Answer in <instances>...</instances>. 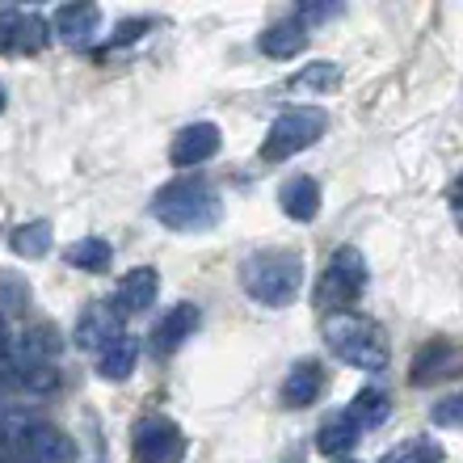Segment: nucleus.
<instances>
[{"label": "nucleus", "instance_id": "1", "mask_svg": "<svg viewBox=\"0 0 463 463\" xmlns=\"http://www.w3.org/2000/svg\"><path fill=\"white\" fill-rule=\"evenodd\" d=\"M152 220L169 232H211L223 220V198L207 177H173L152 194Z\"/></svg>", "mask_w": 463, "mask_h": 463}, {"label": "nucleus", "instance_id": "2", "mask_svg": "<svg viewBox=\"0 0 463 463\" xmlns=\"http://www.w3.org/2000/svg\"><path fill=\"white\" fill-rule=\"evenodd\" d=\"M241 287L261 307H291L304 287V257L295 249H257L241 261Z\"/></svg>", "mask_w": 463, "mask_h": 463}, {"label": "nucleus", "instance_id": "3", "mask_svg": "<svg viewBox=\"0 0 463 463\" xmlns=\"http://www.w3.org/2000/svg\"><path fill=\"white\" fill-rule=\"evenodd\" d=\"M325 345H329L333 358H342L354 371H388V337L371 317H358V312H337V317L325 320Z\"/></svg>", "mask_w": 463, "mask_h": 463}, {"label": "nucleus", "instance_id": "4", "mask_svg": "<svg viewBox=\"0 0 463 463\" xmlns=\"http://www.w3.org/2000/svg\"><path fill=\"white\" fill-rule=\"evenodd\" d=\"M325 131H329V114L320 106H291V110H282L279 118L269 122L266 139H261V160L279 165V160L299 156L312 144H320Z\"/></svg>", "mask_w": 463, "mask_h": 463}, {"label": "nucleus", "instance_id": "5", "mask_svg": "<svg viewBox=\"0 0 463 463\" xmlns=\"http://www.w3.org/2000/svg\"><path fill=\"white\" fill-rule=\"evenodd\" d=\"M363 291H366V257L358 253L354 244H342V249L329 257V266H325V274H320V282H317V304L325 307L329 317H337V312H345Z\"/></svg>", "mask_w": 463, "mask_h": 463}, {"label": "nucleus", "instance_id": "6", "mask_svg": "<svg viewBox=\"0 0 463 463\" xmlns=\"http://www.w3.org/2000/svg\"><path fill=\"white\" fill-rule=\"evenodd\" d=\"M72 459V439L63 430L34 421L22 434L0 442V463H68Z\"/></svg>", "mask_w": 463, "mask_h": 463}, {"label": "nucleus", "instance_id": "7", "mask_svg": "<svg viewBox=\"0 0 463 463\" xmlns=\"http://www.w3.org/2000/svg\"><path fill=\"white\" fill-rule=\"evenodd\" d=\"M131 451H135V463H182L185 434L169 417H144L131 430Z\"/></svg>", "mask_w": 463, "mask_h": 463}, {"label": "nucleus", "instance_id": "8", "mask_svg": "<svg viewBox=\"0 0 463 463\" xmlns=\"http://www.w3.org/2000/svg\"><path fill=\"white\" fill-rule=\"evenodd\" d=\"M220 127L215 122H190L182 131L173 135V147H169V160L177 169H198V165H207L215 152H220Z\"/></svg>", "mask_w": 463, "mask_h": 463}, {"label": "nucleus", "instance_id": "9", "mask_svg": "<svg viewBox=\"0 0 463 463\" xmlns=\"http://www.w3.org/2000/svg\"><path fill=\"white\" fill-rule=\"evenodd\" d=\"M198 325H203V307L190 304V299L173 304L169 312L152 325V350L156 354H177L198 333Z\"/></svg>", "mask_w": 463, "mask_h": 463}, {"label": "nucleus", "instance_id": "10", "mask_svg": "<svg viewBox=\"0 0 463 463\" xmlns=\"http://www.w3.org/2000/svg\"><path fill=\"white\" fill-rule=\"evenodd\" d=\"M156 291H160V274L152 266H135L122 274L118 291H114L110 307L118 312V317H139V312H147V307L156 304Z\"/></svg>", "mask_w": 463, "mask_h": 463}, {"label": "nucleus", "instance_id": "11", "mask_svg": "<svg viewBox=\"0 0 463 463\" xmlns=\"http://www.w3.org/2000/svg\"><path fill=\"white\" fill-rule=\"evenodd\" d=\"M98 25H101L98 5H60L51 13V34L68 43V47H85L89 38L98 34Z\"/></svg>", "mask_w": 463, "mask_h": 463}, {"label": "nucleus", "instance_id": "12", "mask_svg": "<svg viewBox=\"0 0 463 463\" xmlns=\"http://www.w3.org/2000/svg\"><path fill=\"white\" fill-rule=\"evenodd\" d=\"M0 383L13 392H25V396H47V392L60 388V366L55 363H5L0 366Z\"/></svg>", "mask_w": 463, "mask_h": 463}, {"label": "nucleus", "instance_id": "13", "mask_svg": "<svg viewBox=\"0 0 463 463\" xmlns=\"http://www.w3.org/2000/svg\"><path fill=\"white\" fill-rule=\"evenodd\" d=\"M320 388H325V371H320L317 358H304V363H295L282 379V404L287 409H307V404H317Z\"/></svg>", "mask_w": 463, "mask_h": 463}, {"label": "nucleus", "instance_id": "14", "mask_svg": "<svg viewBox=\"0 0 463 463\" xmlns=\"http://www.w3.org/2000/svg\"><path fill=\"white\" fill-rule=\"evenodd\" d=\"M135 363H139V337L131 333H118L98 350V375L106 383H122V379L135 375Z\"/></svg>", "mask_w": 463, "mask_h": 463}, {"label": "nucleus", "instance_id": "15", "mask_svg": "<svg viewBox=\"0 0 463 463\" xmlns=\"http://www.w3.org/2000/svg\"><path fill=\"white\" fill-rule=\"evenodd\" d=\"M279 207L287 220L312 223L320 215V185L312 182V177H304V173H299V177H287L279 190Z\"/></svg>", "mask_w": 463, "mask_h": 463}, {"label": "nucleus", "instance_id": "16", "mask_svg": "<svg viewBox=\"0 0 463 463\" xmlns=\"http://www.w3.org/2000/svg\"><path fill=\"white\" fill-rule=\"evenodd\" d=\"M118 312H114L110 304H89L85 312H80V320H76V345L80 350H101V345L110 342V337H118Z\"/></svg>", "mask_w": 463, "mask_h": 463}, {"label": "nucleus", "instance_id": "17", "mask_svg": "<svg viewBox=\"0 0 463 463\" xmlns=\"http://www.w3.org/2000/svg\"><path fill=\"white\" fill-rule=\"evenodd\" d=\"M257 47H261V55H269V60H295V55L307 47V30L295 22V17H287V22H274L269 30H261Z\"/></svg>", "mask_w": 463, "mask_h": 463}, {"label": "nucleus", "instance_id": "18", "mask_svg": "<svg viewBox=\"0 0 463 463\" xmlns=\"http://www.w3.org/2000/svg\"><path fill=\"white\" fill-rule=\"evenodd\" d=\"M388 413H392V401H388V392H379V388H358L354 392V401H350V409H345V417H350L363 434L366 430H375V426H383Z\"/></svg>", "mask_w": 463, "mask_h": 463}, {"label": "nucleus", "instance_id": "19", "mask_svg": "<svg viewBox=\"0 0 463 463\" xmlns=\"http://www.w3.org/2000/svg\"><path fill=\"white\" fill-rule=\"evenodd\" d=\"M455 371V345L451 342H430L426 350L413 358V375H409V383H417V388H426L430 379H442Z\"/></svg>", "mask_w": 463, "mask_h": 463}, {"label": "nucleus", "instance_id": "20", "mask_svg": "<svg viewBox=\"0 0 463 463\" xmlns=\"http://www.w3.org/2000/svg\"><path fill=\"white\" fill-rule=\"evenodd\" d=\"M9 249L25 261H38V257L51 253V223L47 220H30V223H17L9 232Z\"/></svg>", "mask_w": 463, "mask_h": 463}, {"label": "nucleus", "instance_id": "21", "mask_svg": "<svg viewBox=\"0 0 463 463\" xmlns=\"http://www.w3.org/2000/svg\"><path fill=\"white\" fill-rule=\"evenodd\" d=\"M60 358V333L51 325H34L17 342V363H55Z\"/></svg>", "mask_w": 463, "mask_h": 463}, {"label": "nucleus", "instance_id": "22", "mask_svg": "<svg viewBox=\"0 0 463 463\" xmlns=\"http://www.w3.org/2000/svg\"><path fill=\"white\" fill-rule=\"evenodd\" d=\"M68 266L72 269H85V274H106L114 261V249L101 236H85V241H76L72 249H68Z\"/></svg>", "mask_w": 463, "mask_h": 463}, {"label": "nucleus", "instance_id": "23", "mask_svg": "<svg viewBox=\"0 0 463 463\" xmlns=\"http://www.w3.org/2000/svg\"><path fill=\"white\" fill-rule=\"evenodd\" d=\"M363 439V430L354 426L350 417H345V409L342 413H333L329 421H325V426H320V434H317V447L325 455H345L354 447V442Z\"/></svg>", "mask_w": 463, "mask_h": 463}, {"label": "nucleus", "instance_id": "24", "mask_svg": "<svg viewBox=\"0 0 463 463\" xmlns=\"http://www.w3.org/2000/svg\"><path fill=\"white\" fill-rule=\"evenodd\" d=\"M287 85H291L295 93H329V89L342 85V68L329 60H317V63H307V68H299Z\"/></svg>", "mask_w": 463, "mask_h": 463}, {"label": "nucleus", "instance_id": "25", "mask_svg": "<svg viewBox=\"0 0 463 463\" xmlns=\"http://www.w3.org/2000/svg\"><path fill=\"white\" fill-rule=\"evenodd\" d=\"M47 22L38 17V13H17V38H13V51H25V55H34V51L47 47Z\"/></svg>", "mask_w": 463, "mask_h": 463}, {"label": "nucleus", "instance_id": "26", "mask_svg": "<svg viewBox=\"0 0 463 463\" xmlns=\"http://www.w3.org/2000/svg\"><path fill=\"white\" fill-rule=\"evenodd\" d=\"M379 463H442V447L430 439H417V442H404L396 447L392 455H383Z\"/></svg>", "mask_w": 463, "mask_h": 463}, {"label": "nucleus", "instance_id": "27", "mask_svg": "<svg viewBox=\"0 0 463 463\" xmlns=\"http://www.w3.org/2000/svg\"><path fill=\"white\" fill-rule=\"evenodd\" d=\"M459 417H463V401L459 396H447V401L434 404L430 421H434V426H459Z\"/></svg>", "mask_w": 463, "mask_h": 463}, {"label": "nucleus", "instance_id": "28", "mask_svg": "<svg viewBox=\"0 0 463 463\" xmlns=\"http://www.w3.org/2000/svg\"><path fill=\"white\" fill-rule=\"evenodd\" d=\"M337 13H342V5H304V9H295V22L307 30V22H329Z\"/></svg>", "mask_w": 463, "mask_h": 463}, {"label": "nucleus", "instance_id": "29", "mask_svg": "<svg viewBox=\"0 0 463 463\" xmlns=\"http://www.w3.org/2000/svg\"><path fill=\"white\" fill-rule=\"evenodd\" d=\"M13 38H17V13H0V55L5 51H13Z\"/></svg>", "mask_w": 463, "mask_h": 463}, {"label": "nucleus", "instance_id": "30", "mask_svg": "<svg viewBox=\"0 0 463 463\" xmlns=\"http://www.w3.org/2000/svg\"><path fill=\"white\" fill-rule=\"evenodd\" d=\"M147 25H152L147 17H139V22H122L118 30H114L110 43H114V47H122V43H135V38H139V30H147Z\"/></svg>", "mask_w": 463, "mask_h": 463}, {"label": "nucleus", "instance_id": "31", "mask_svg": "<svg viewBox=\"0 0 463 463\" xmlns=\"http://www.w3.org/2000/svg\"><path fill=\"white\" fill-rule=\"evenodd\" d=\"M13 358V333H9V320H5V312H0V366Z\"/></svg>", "mask_w": 463, "mask_h": 463}, {"label": "nucleus", "instance_id": "32", "mask_svg": "<svg viewBox=\"0 0 463 463\" xmlns=\"http://www.w3.org/2000/svg\"><path fill=\"white\" fill-rule=\"evenodd\" d=\"M5 101H9V93H5V85H0V114H5Z\"/></svg>", "mask_w": 463, "mask_h": 463}]
</instances>
